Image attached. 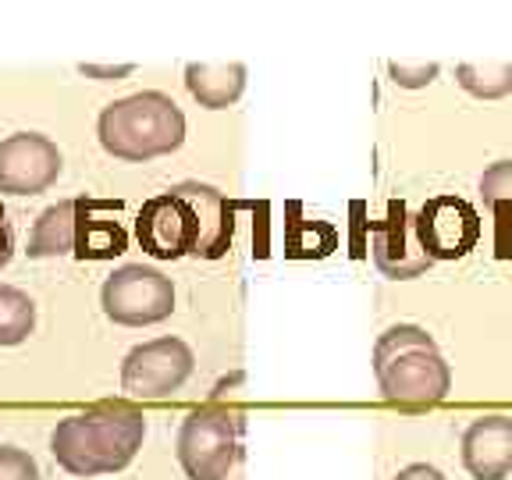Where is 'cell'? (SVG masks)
Segmentation results:
<instances>
[{
  "label": "cell",
  "mask_w": 512,
  "mask_h": 480,
  "mask_svg": "<svg viewBox=\"0 0 512 480\" xmlns=\"http://www.w3.org/2000/svg\"><path fill=\"white\" fill-rule=\"evenodd\" d=\"M36 328V303L11 285H0V345H18Z\"/></svg>",
  "instance_id": "cell-16"
},
{
  "label": "cell",
  "mask_w": 512,
  "mask_h": 480,
  "mask_svg": "<svg viewBox=\"0 0 512 480\" xmlns=\"http://www.w3.org/2000/svg\"><path fill=\"white\" fill-rule=\"evenodd\" d=\"M388 75H392L395 86L420 89V86H431V82H434V75H438V64L427 61V64H413V68H409V64L392 61V64H388Z\"/></svg>",
  "instance_id": "cell-20"
},
{
  "label": "cell",
  "mask_w": 512,
  "mask_h": 480,
  "mask_svg": "<svg viewBox=\"0 0 512 480\" xmlns=\"http://www.w3.org/2000/svg\"><path fill=\"white\" fill-rule=\"evenodd\" d=\"M178 463L189 480H246L242 413L232 406H203L178 431Z\"/></svg>",
  "instance_id": "cell-5"
},
{
  "label": "cell",
  "mask_w": 512,
  "mask_h": 480,
  "mask_svg": "<svg viewBox=\"0 0 512 480\" xmlns=\"http://www.w3.org/2000/svg\"><path fill=\"white\" fill-rule=\"evenodd\" d=\"M185 86L210 111L235 104L246 89V68L242 64H189L185 68Z\"/></svg>",
  "instance_id": "cell-13"
},
{
  "label": "cell",
  "mask_w": 512,
  "mask_h": 480,
  "mask_svg": "<svg viewBox=\"0 0 512 480\" xmlns=\"http://www.w3.org/2000/svg\"><path fill=\"white\" fill-rule=\"evenodd\" d=\"M463 466L473 480H505L512 473V416H480L463 434Z\"/></svg>",
  "instance_id": "cell-11"
},
{
  "label": "cell",
  "mask_w": 512,
  "mask_h": 480,
  "mask_svg": "<svg viewBox=\"0 0 512 480\" xmlns=\"http://www.w3.org/2000/svg\"><path fill=\"white\" fill-rule=\"evenodd\" d=\"M11 253H15V235H11V224H8V210L0 207V267H8Z\"/></svg>",
  "instance_id": "cell-21"
},
{
  "label": "cell",
  "mask_w": 512,
  "mask_h": 480,
  "mask_svg": "<svg viewBox=\"0 0 512 480\" xmlns=\"http://www.w3.org/2000/svg\"><path fill=\"white\" fill-rule=\"evenodd\" d=\"M456 79L477 100H498L512 93V64H459Z\"/></svg>",
  "instance_id": "cell-17"
},
{
  "label": "cell",
  "mask_w": 512,
  "mask_h": 480,
  "mask_svg": "<svg viewBox=\"0 0 512 480\" xmlns=\"http://www.w3.org/2000/svg\"><path fill=\"white\" fill-rule=\"evenodd\" d=\"M61 175V150L40 132H18L0 143V192L36 196Z\"/></svg>",
  "instance_id": "cell-9"
},
{
  "label": "cell",
  "mask_w": 512,
  "mask_h": 480,
  "mask_svg": "<svg viewBox=\"0 0 512 480\" xmlns=\"http://www.w3.org/2000/svg\"><path fill=\"white\" fill-rule=\"evenodd\" d=\"M370 249H374V264L381 267L384 278L409 281L431 271V260H427L420 239H416L413 214H409L406 200H392L388 203V214L381 221H374Z\"/></svg>",
  "instance_id": "cell-10"
},
{
  "label": "cell",
  "mask_w": 512,
  "mask_h": 480,
  "mask_svg": "<svg viewBox=\"0 0 512 480\" xmlns=\"http://www.w3.org/2000/svg\"><path fill=\"white\" fill-rule=\"evenodd\" d=\"M100 303L114 324L125 328H150L168 320L175 310V285L157 267L128 264L114 271L100 288Z\"/></svg>",
  "instance_id": "cell-6"
},
{
  "label": "cell",
  "mask_w": 512,
  "mask_h": 480,
  "mask_svg": "<svg viewBox=\"0 0 512 480\" xmlns=\"http://www.w3.org/2000/svg\"><path fill=\"white\" fill-rule=\"evenodd\" d=\"M75 246V200H61L57 207L43 210L29 239V256L50 260V256H72Z\"/></svg>",
  "instance_id": "cell-14"
},
{
  "label": "cell",
  "mask_w": 512,
  "mask_h": 480,
  "mask_svg": "<svg viewBox=\"0 0 512 480\" xmlns=\"http://www.w3.org/2000/svg\"><path fill=\"white\" fill-rule=\"evenodd\" d=\"M192 367H196V356L182 338H153L125 356L121 388H125V395L143 402L168 399L189 381Z\"/></svg>",
  "instance_id": "cell-7"
},
{
  "label": "cell",
  "mask_w": 512,
  "mask_h": 480,
  "mask_svg": "<svg viewBox=\"0 0 512 480\" xmlns=\"http://www.w3.org/2000/svg\"><path fill=\"white\" fill-rule=\"evenodd\" d=\"M0 480H40V466L29 452L15 445L0 448Z\"/></svg>",
  "instance_id": "cell-19"
},
{
  "label": "cell",
  "mask_w": 512,
  "mask_h": 480,
  "mask_svg": "<svg viewBox=\"0 0 512 480\" xmlns=\"http://www.w3.org/2000/svg\"><path fill=\"white\" fill-rule=\"evenodd\" d=\"M480 200L498 217H512V160H498L480 175Z\"/></svg>",
  "instance_id": "cell-18"
},
{
  "label": "cell",
  "mask_w": 512,
  "mask_h": 480,
  "mask_svg": "<svg viewBox=\"0 0 512 480\" xmlns=\"http://www.w3.org/2000/svg\"><path fill=\"white\" fill-rule=\"evenodd\" d=\"M146 438V416L121 402H107L89 413L68 416L50 434L54 459L75 477L125 470Z\"/></svg>",
  "instance_id": "cell-2"
},
{
  "label": "cell",
  "mask_w": 512,
  "mask_h": 480,
  "mask_svg": "<svg viewBox=\"0 0 512 480\" xmlns=\"http://www.w3.org/2000/svg\"><path fill=\"white\" fill-rule=\"evenodd\" d=\"M185 139V114L182 107L164 93H136L118 104H107L100 114V143L111 157L143 160L175 153Z\"/></svg>",
  "instance_id": "cell-4"
},
{
  "label": "cell",
  "mask_w": 512,
  "mask_h": 480,
  "mask_svg": "<svg viewBox=\"0 0 512 480\" xmlns=\"http://www.w3.org/2000/svg\"><path fill=\"white\" fill-rule=\"evenodd\" d=\"M136 239L153 260H221L235 239V207L214 185L182 182L143 203Z\"/></svg>",
  "instance_id": "cell-1"
},
{
  "label": "cell",
  "mask_w": 512,
  "mask_h": 480,
  "mask_svg": "<svg viewBox=\"0 0 512 480\" xmlns=\"http://www.w3.org/2000/svg\"><path fill=\"white\" fill-rule=\"evenodd\" d=\"M118 200H75V246L79 260H114L128 249V235L121 221Z\"/></svg>",
  "instance_id": "cell-12"
},
{
  "label": "cell",
  "mask_w": 512,
  "mask_h": 480,
  "mask_svg": "<svg viewBox=\"0 0 512 480\" xmlns=\"http://www.w3.org/2000/svg\"><path fill=\"white\" fill-rule=\"evenodd\" d=\"M338 246V232L328 221H310V217H292L285 224V256L292 260H324Z\"/></svg>",
  "instance_id": "cell-15"
},
{
  "label": "cell",
  "mask_w": 512,
  "mask_h": 480,
  "mask_svg": "<svg viewBox=\"0 0 512 480\" xmlns=\"http://www.w3.org/2000/svg\"><path fill=\"white\" fill-rule=\"evenodd\" d=\"M395 480H445V477H441V470H434V466L413 463V466H406V470L395 473Z\"/></svg>",
  "instance_id": "cell-22"
},
{
  "label": "cell",
  "mask_w": 512,
  "mask_h": 480,
  "mask_svg": "<svg viewBox=\"0 0 512 480\" xmlns=\"http://www.w3.org/2000/svg\"><path fill=\"white\" fill-rule=\"evenodd\" d=\"M374 374L381 395L392 406L427 409L438 406L452 388V370L434 338L416 324H395L374 345Z\"/></svg>",
  "instance_id": "cell-3"
},
{
  "label": "cell",
  "mask_w": 512,
  "mask_h": 480,
  "mask_svg": "<svg viewBox=\"0 0 512 480\" xmlns=\"http://www.w3.org/2000/svg\"><path fill=\"white\" fill-rule=\"evenodd\" d=\"M416 239L424 246L427 260L438 264V260H463L470 249H477L480 232V214L470 200L463 196H431V200L420 207V214L413 217Z\"/></svg>",
  "instance_id": "cell-8"
}]
</instances>
